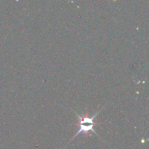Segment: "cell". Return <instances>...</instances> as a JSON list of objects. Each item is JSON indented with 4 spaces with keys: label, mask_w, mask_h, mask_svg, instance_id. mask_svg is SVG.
Here are the masks:
<instances>
[{
    "label": "cell",
    "mask_w": 149,
    "mask_h": 149,
    "mask_svg": "<svg viewBox=\"0 0 149 149\" xmlns=\"http://www.w3.org/2000/svg\"><path fill=\"white\" fill-rule=\"evenodd\" d=\"M100 111H98L97 113H95L92 116H88L87 113V114L84 115V116H81V115H79L78 113H76L77 118H78V122H77V124L76 125L79 127V130L78 131H77V133L75 134V135H74L72 140L74 139V138H75L77 135H79L81 133H84V135H87L90 131L94 132L95 135L98 136L97 132L94 130V128L93 127H94L95 125H97V123H95L94 122V119L95 118V116L100 113ZM72 140H71V141H72Z\"/></svg>",
    "instance_id": "cell-1"
}]
</instances>
